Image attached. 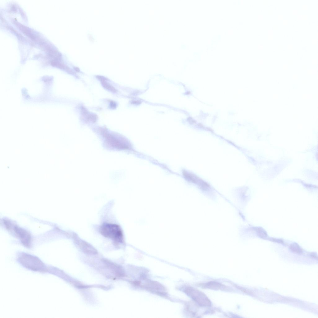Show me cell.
<instances>
[{
  "label": "cell",
  "mask_w": 318,
  "mask_h": 318,
  "mask_svg": "<svg viewBox=\"0 0 318 318\" xmlns=\"http://www.w3.org/2000/svg\"><path fill=\"white\" fill-rule=\"evenodd\" d=\"M100 233L103 236L113 240L116 244L123 243L124 238L122 230L117 224L105 223L99 229Z\"/></svg>",
  "instance_id": "1"
},
{
  "label": "cell",
  "mask_w": 318,
  "mask_h": 318,
  "mask_svg": "<svg viewBox=\"0 0 318 318\" xmlns=\"http://www.w3.org/2000/svg\"><path fill=\"white\" fill-rule=\"evenodd\" d=\"M20 264L26 268L35 271L44 272L47 270L44 263L37 257L23 253L19 257Z\"/></svg>",
  "instance_id": "2"
},
{
  "label": "cell",
  "mask_w": 318,
  "mask_h": 318,
  "mask_svg": "<svg viewBox=\"0 0 318 318\" xmlns=\"http://www.w3.org/2000/svg\"><path fill=\"white\" fill-rule=\"evenodd\" d=\"M185 293L202 307L211 305V302L208 297L202 292L192 287H187L184 289Z\"/></svg>",
  "instance_id": "3"
},
{
  "label": "cell",
  "mask_w": 318,
  "mask_h": 318,
  "mask_svg": "<svg viewBox=\"0 0 318 318\" xmlns=\"http://www.w3.org/2000/svg\"><path fill=\"white\" fill-rule=\"evenodd\" d=\"M6 228L9 229H12L14 230L16 235L20 238L23 244L25 246H30L31 241V237L29 234L25 230L16 225H11L10 223L7 220L4 222Z\"/></svg>",
  "instance_id": "4"
},
{
  "label": "cell",
  "mask_w": 318,
  "mask_h": 318,
  "mask_svg": "<svg viewBox=\"0 0 318 318\" xmlns=\"http://www.w3.org/2000/svg\"><path fill=\"white\" fill-rule=\"evenodd\" d=\"M73 238L76 244L85 253L92 255L98 253L97 250L93 246L80 239L75 234L73 235Z\"/></svg>",
  "instance_id": "5"
},
{
  "label": "cell",
  "mask_w": 318,
  "mask_h": 318,
  "mask_svg": "<svg viewBox=\"0 0 318 318\" xmlns=\"http://www.w3.org/2000/svg\"><path fill=\"white\" fill-rule=\"evenodd\" d=\"M183 175L187 180L197 184L203 190H207L209 187V185L206 182L193 174L184 171Z\"/></svg>",
  "instance_id": "6"
},
{
  "label": "cell",
  "mask_w": 318,
  "mask_h": 318,
  "mask_svg": "<svg viewBox=\"0 0 318 318\" xmlns=\"http://www.w3.org/2000/svg\"><path fill=\"white\" fill-rule=\"evenodd\" d=\"M104 261L110 268L114 270L117 276L120 277L124 275V270L120 266L108 260H105Z\"/></svg>",
  "instance_id": "7"
},
{
  "label": "cell",
  "mask_w": 318,
  "mask_h": 318,
  "mask_svg": "<svg viewBox=\"0 0 318 318\" xmlns=\"http://www.w3.org/2000/svg\"><path fill=\"white\" fill-rule=\"evenodd\" d=\"M98 79L100 80L103 86L107 90L114 93H116V89L112 86L105 81L104 78L100 76H98Z\"/></svg>",
  "instance_id": "8"
},
{
  "label": "cell",
  "mask_w": 318,
  "mask_h": 318,
  "mask_svg": "<svg viewBox=\"0 0 318 318\" xmlns=\"http://www.w3.org/2000/svg\"><path fill=\"white\" fill-rule=\"evenodd\" d=\"M204 286L213 289H219L223 287L221 284L214 282H211L206 284Z\"/></svg>",
  "instance_id": "9"
},
{
  "label": "cell",
  "mask_w": 318,
  "mask_h": 318,
  "mask_svg": "<svg viewBox=\"0 0 318 318\" xmlns=\"http://www.w3.org/2000/svg\"><path fill=\"white\" fill-rule=\"evenodd\" d=\"M290 249L293 252L298 253H302V251L300 247L296 243H293L290 245Z\"/></svg>",
  "instance_id": "10"
},
{
  "label": "cell",
  "mask_w": 318,
  "mask_h": 318,
  "mask_svg": "<svg viewBox=\"0 0 318 318\" xmlns=\"http://www.w3.org/2000/svg\"><path fill=\"white\" fill-rule=\"evenodd\" d=\"M257 230L258 235L261 238H264L267 237V234L266 232L263 229L258 228Z\"/></svg>",
  "instance_id": "11"
}]
</instances>
